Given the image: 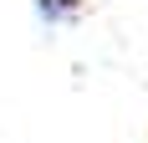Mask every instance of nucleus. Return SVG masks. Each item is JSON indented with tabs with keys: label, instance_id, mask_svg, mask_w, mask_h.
Returning <instances> with one entry per match:
<instances>
[{
	"label": "nucleus",
	"instance_id": "f257e3e1",
	"mask_svg": "<svg viewBox=\"0 0 148 143\" xmlns=\"http://www.w3.org/2000/svg\"><path fill=\"white\" fill-rule=\"evenodd\" d=\"M36 21L51 26V31L77 26V21H82V0H36Z\"/></svg>",
	"mask_w": 148,
	"mask_h": 143
}]
</instances>
